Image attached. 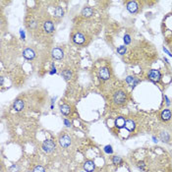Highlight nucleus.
<instances>
[{"label": "nucleus", "instance_id": "423d86ee", "mask_svg": "<svg viewBox=\"0 0 172 172\" xmlns=\"http://www.w3.org/2000/svg\"><path fill=\"white\" fill-rule=\"evenodd\" d=\"M23 56H24L26 59L28 60H31V59H34L36 54H34V51L33 49L31 48H26L24 51H23Z\"/></svg>", "mask_w": 172, "mask_h": 172}, {"label": "nucleus", "instance_id": "7c9ffc66", "mask_svg": "<svg viewBox=\"0 0 172 172\" xmlns=\"http://www.w3.org/2000/svg\"><path fill=\"white\" fill-rule=\"evenodd\" d=\"M3 85V78H1V86Z\"/></svg>", "mask_w": 172, "mask_h": 172}, {"label": "nucleus", "instance_id": "c756f323", "mask_svg": "<svg viewBox=\"0 0 172 172\" xmlns=\"http://www.w3.org/2000/svg\"><path fill=\"white\" fill-rule=\"evenodd\" d=\"M164 98L166 100V103H167V105H169V104H170V101H169L168 97H166V95H165V97H164Z\"/></svg>", "mask_w": 172, "mask_h": 172}, {"label": "nucleus", "instance_id": "f03ea898", "mask_svg": "<svg viewBox=\"0 0 172 172\" xmlns=\"http://www.w3.org/2000/svg\"><path fill=\"white\" fill-rule=\"evenodd\" d=\"M55 148V143L52 140H46L42 143V150L45 153H51Z\"/></svg>", "mask_w": 172, "mask_h": 172}, {"label": "nucleus", "instance_id": "ddd939ff", "mask_svg": "<svg viewBox=\"0 0 172 172\" xmlns=\"http://www.w3.org/2000/svg\"><path fill=\"white\" fill-rule=\"evenodd\" d=\"M43 28H44V30L46 33H52V32L54 31V26H53V23L51 21H47L44 23V25H43Z\"/></svg>", "mask_w": 172, "mask_h": 172}, {"label": "nucleus", "instance_id": "9d476101", "mask_svg": "<svg viewBox=\"0 0 172 172\" xmlns=\"http://www.w3.org/2000/svg\"><path fill=\"white\" fill-rule=\"evenodd\" d=\"M73 40H74V42L77 43V44H83L85 42V37L82 34L77 33L74 37H73Z\"/></svg>", "mask_w": 172, "mask_h": 172}, {"label": "nucleus", "instance_id": "412c9836", "mask_svg": "<svg viewBox=\"0 0 172 172\" xmlns=\"http://www.w3.org/2000/svg\"><path fill=\"white\" fill-rule=\"evenodd\" d=\"M117 52L120 55H124L125 53H126V46H124V45L119 46V47L117 48Z\"/></svg>", "mask_w": 172, "mask_h": 172}, {"label": "nucleus", "instance_id": "cd10ccee", "mask_svg": "<svg viewBox=\"0 0 172 172\" xmlns=\"http://www.w3.org/2000/svg\"><path fill=\"white\" fill-rule=\"evenodd\" d=\"M56 73V69H55V66L54 65H52V69H51V71H50V75H53Z\"/></svg>", "mask_w": 172, "mask_h": 172}, {"label": "nucleus", "instance_id": "6ab92c4d", "mask_svg": "<svg viewBox=\"0 0 172 172\" xmlns=\"http://www.w3.org/2000/svg\"><path fill=\"white\" fill-rule=\"evenodd\" d=\"M62 76L65 80H69V79H71V77H72V73L70 70H65V71L62 72Z\"/></svg>", "mask_w": 172, "mask_h": 172}, {"label": "nucleus", "instance_id": "1a4fd4ad", "mask_svg": "<svg viewBox=\"0 0 172 172\" xmlns=\"http://www.w3.org/2000/svg\"><path fill=\"white\" fill-rule=\"evenodd\" d=\"M127 9L130 13H136L138 10V3L136 1H129L127 3Z\"/></svg>", "mask_w": 172, "mask_h": 172}, {"label": "nucleus", "instance_id": "f8f14e48", "mask_svg": "<svg viewBox=\"0 0 172 172\" xmlns=\"http://www.w3.org/2000/svg\"><path fill=\"white\" fill-rule=\"evenodd\" d=\"M125 128H126L128 131H130V132H133L136 128L135 122H134L132 119H128L126 121V123H125Z\"/></svg>", "mask_w": 172, "mask_h": 172}, {"label": "nucleus", "instance_id": "b1692460", "mask_svg": "<svg viewBox=\"0 0 172 172\" xmlns=\"http://www.w3.org/2000/svg\"><path fill=\"white\" fill-rule=\"evenodd\" d=\"M33 172H45V171H44V168H43L42 166L39 165V166H36V167H34Z\"/></svg>", "mask_w": 172, "mask_h": 172}, {"label": "nucleus", "instance_id": "4468645a", "mask_svg": "<svg viewBox=\"0 0 172 172\" xmlns=\"http://www.w3.org/2000/svg\"><path fill=\"white\" fill-rule=\"evenodd\" d=\"M125 123H126V121H125V119L123 117H117L115 120V126L119 128V129H121V128L125 127Z\"/></svg>", "mask_w": 172, "mask_h": 172}, {"label": "nucleus", "instance_id": "5701e85b", "mask_svg": "<svg viewBox=\"0 0 172 172\" xmlns=\"http://www.w3.org/2000/svg\"><path fill=\"white\" fill-rule=\"evenodd\" d=\"M124 42H125V44L126 45L130 44L131 43V37L129 36V34H125L124 36Z\"/></svg>", "mask_w": 172, "mask_h": 172}, {"label": "nucleus", "instance_id": "c85d7f7f", "mask_svg": "<svg viewBox=\"0 0 172 172\" xmlns=\"http://www.w3.org/2000/svg\"><path fill=\"white\" fill-rule=\"evenodd\" d=\"M163 50H164V51L166 52V53H167V54L169 55V56H172V54H171V53H170V52H169V51H168V50H167V49H166L165 47H163Z\"/></svg>", "mask_w": 172, "mask_h": 172}, {"label": "nucleus", "instance_id": "f3484780", "mask_svg": "<svg viewBox=\"0 0 172 172\" xmlns=\"http://www.w3.org/2000/svg\"><path fill=\"white\" fill-rule=\"evenodd\" d=\"M60 111L63 115H69L70 112H71V108L67 104H63V105L60 106Z\"/></svg>", "mask_w": 172, "mask_h": 172}, {"label": "nucleus", "instance_id": "9b49d317", "mask_svg": "<svg viewBox=\"0 0 172 172\" xmlns=\"http://www.w3.org/2000/svg\"><path fill=\"white\" fill-rule=\"evenodd\" d=\"M24 106H25V103L22 100H17L13 104V107L16 111H21V110L24 109Z\"/></svg>", "mask_w": 172, "mask_h": 172}, {"label": "nucleus", "instance_id": "a211bd4d", "mask_svg": "<svg viewBox=\"0 0 172 172\" xmlns=\"http://www.w3.org/2000/svg\"><path fill=\"white\" fill-rule=\"evenodd\" d=\"M112 162H113V164L121 165V164H123V159H122L120 156H115L112 157Z\"/></svg>", "mask_w": 172, "mask_h": 172}, {"label": "nucleus", "instance_id": "20e7f679", "mask_svg": "<svg viewBox=\"0 0 172 172\" xmlns=\"http://www.w3.org/2000/svg\"><path fill=\"white\" fill-rule=\"evenodd\" d=\"M98 77H100L101 80H108L110 78V72L109 70L106 68V67H102V68L100 69L98 71Z\"/></svg>", "mask_w": 172, "mask_h": 172}, {"label": "nucleus", "instance_id": "f257e3e1", "mask_svg": "<svg viewBox=\"0 0 172 172\" xmlns=\"http://www.w3.org/2000/svg\"><path fill=\"white\" fill-rule=\"evenodd\" d=\"M127 100V95L126 92L123 91H117L113 95V101L118 104V105H121V104H124Z\"/></svg>", "mask_w": 172, "mask_h": 172}, {"label": "nucleus", "instance_id": "393cba45", "mask_svg": "<svg viewBox=\"0 0 172 172\" xmlns=\"http://www.w3.org/2000/svg\"><path fill=\"white\" fill-rule=\"evenodd\" d=\"M63 122H64V124H65L66 127H71V122H70L68 119H64Z\"/></svg>", "mask_w": 172, "mask_h": 172}, {"label": "nucleus", "instance_id": "6e6552de", "mask_svg": "<svg viewBox=\"0 0 172 172\" xmlns=\"http://www.w3.org/2000/svg\"><path fill=\"white\" fill-rule=\"evenodd\" d=\"M95 164L92 160H88V161L84 163V169L87 172H92L95 170Z\"/></svg>", "mask_w": 172, "mask_h": 172}, {"label": "nucleus", "instance_id": "0eeeda50", "mask_svg": "<svg viewBox=\"0 0 172 172\" xmlns=\"http://www.w3.org/2000/svg\"><path fill=\"white\" fill-rule=\"evenodd\" d=\"M52 56H53L54 59L60 60L64 57V52L62 49H60V48H54L53 50H52Z\"/></svg>", "mask_w": 172, "mask_h": 172}, {"label": "nucleus", "instance_id": "bb28decb", "mask_svg": "<svg viewBox=\"0 0 172 172\" xmlns=\"http://www.w3.org/2000/svg\"><path fill=\"white\" fill-rule=\"evenodd\" d=\"M20 34H21L22 39H25V37H26V36H25V32L23 31V30H20Z\"/></svg>", "mask_w": 172, "mask_h": 172}, {"label": "nucleus", "instance_id": "dca6fc26", "mask_svg": "<svg viewBox=\"0 0 172 172\" xmlns=\"http://www.w3.org/2000/svg\"><path fill=\"white\" fill-rule=\"evenodd\" d=\"M92 13H94V10L91 7H85L83 11H82V15L85 17H91L92 15Z\"/></svg>", "mask_w": 172, "mask_h": 172}, {"label": "nucleus", "instance_id": "aec40b11", "mask_svg": "<svg viewBox=\"0 0 172 172\" xmlns=\"http://www.w3.org/2000/svg\"><path fill=\"white\" fill-rule=\"evenodd\" d=\"M63 9L61 7H56L55 8V10H54V14H55V16L56 17H61V16H63Z\"/></svg>", "mask_w": 172, "mask_h": 172}, {"label": "nucleus", "instance_id": "39448f33", "mask_svg": "<svg viewBox=\"0 0 172 172\" xmlns=\"http://www.w3.org/2000/svg\"><path fill=\"white\" fill-rule=\"evenodd\" d=\"M59 143L61 145V147L63 148H68L71 145V138L68 135H63L62 137H60Z\"/></svg>", "mask_w": 172, "mask_h": 172}, {"label": "nucleus", "instance_id": "4be33fe9", "mask_svg": "<svg viewBox=\"0 0 172 172\" xmlns=\"http://www.w3.org/2000/svg\"><path fill=\"white\" fill-rule=\"evenodd\" d=\"M103 150L105 151L106 153H108V154H111L113 153V150H112V147L111 145H105L103 148Z\"/></svg>", "mask_w": 172, "mask_h": 172}, {"label": "nucleus", "instance_id": "a878e982", "mask_svg": "<svg viewBox=\"0 0 172 172\" xmlns=\"http://www.w3.org/2000/svg\"><path fill=\"white\" fill-rule=\"evenodd\" d=\"M17 169H18V167H17V165H12L11 167L9 168V170L11 171V172H15V171H17Z\"/></svg>", "mask_w": 172, "mask_h": 172}, {"label": "nucleus", "instance_id": "2eb2a0df", "mask_svg": "<svg viewBox=\"0 0 172 172\" xmlns=\"http://www.w3.org/2000/svg\"><path fill=\"white\" fill-rule=\"evenodd\" d=\"M161 118L163 121H168L171 118V111L169 109H164L161 112Z\"/></svg>", "mask_w": 172, "mask_h": 172}, {"label": "nucleus", "instance_id": "7ed1b4c3", "mask_svg": "<svg viewBox=\"0 0 172 172\" xmlns=\"http://www.w3.org/2000/svg\"><path fill=\"white\" fill-rule=\"evenodd\" d=\"M148 79L153 82H159L161 80V73H160L158 70H150L148 72Z\"/></svg>", "mask_w": 172, "mask_h": 172}]
</instances>
